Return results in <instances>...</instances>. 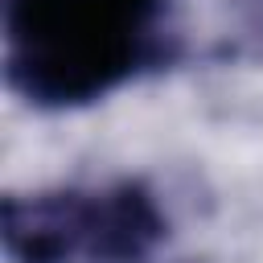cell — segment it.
Segmentation results:
<instances>
[{"label":"cell","mask_w":263,"mask_h":263,"mask_svg":"<svg viewBox=\"0 0 263 263\" xmlns=\"http://www.w3.org/2000/svg\"><path fill=\"white\" fill-rule=\"evenodd\" d=\"M4 86L37 111H78L181 62L173 0H4Z\"/></svg>","instance_id":"1"},{"label":"cell","mask_w":263,"mask_h":263,"mask_svg":"<svg viewBox=\"0 0 263 263\" xmlns=\"http://www.w3.org/2000/svg\"><path fill=\"white\" fill-rule=\"evenodd\" d=\"M0 242L8 263H156L168 214L144 177L8 193Z\"/></svg>","instance_id":"2"},{"label":"cell","mask_w":263,"mask_h":263,"mask_svg":"<svg viewBox=\"0 0 263 263\" xmlns=\"http://www.w3.org/2000/svg\"><path fill=\"white\" fill-rule=\"evenodd\" d=\"M226 12L234 21V58L263 62V0H226Z\"/></svg>","instance_id":"3"}]
</instances>
